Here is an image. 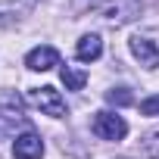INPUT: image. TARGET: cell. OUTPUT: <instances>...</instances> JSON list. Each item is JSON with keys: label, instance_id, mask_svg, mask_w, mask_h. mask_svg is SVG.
<instances>
[{"label": "cell", "instance_id": "obj_8", "mask_svg": "<svg viewBox=\"0 0 159 159\" xmlns=\"http://www.w3.org/2000/svg\"><path fill=\"white\" fill-rule=\"evenodd\" d=\"M106 100L112 106H131L134 103V94H131V88H109L106 91Z\"/></svg>", "mask_w": 159, "mask_h": 159}, {"label": "cell", "instance_id": "obj_6", "mask_svg": "<svg viewBox=\"0 0 159 159\" xmlns=\"http://www.w3.org/2000/svg\"><path fill=\"white\" fill-rule=\"evenodd\" d=\"M100 53H103V41L97 34H84L78 41V47H75V56L81 62H94V59H100Z\"/></svg>", "mask_w": 159, "mask_h": 159}, {"label": "cell", "instance_id": "obj_4", "mask_svg": "<svg viewBox=\"0 0 159 159\" xmlns=\"http://www.w3.org/2000/svg\"><path fill=\"white\" fill-rule=\"evenodd\" d=\"M25 66L31 72H50L53 66H59V53H56V47H34L25 56Z\"/></svg>", "mask_w": 159, "mask_h": 159}, {"label": "cell", "instance_id": "obj_7", "mask_svg": "<svg viewBox=\"0 0 159 159\" xmlns=\"http://www.w3.org/2000/svg\"><path fill=\"white\" fill-rule=\"evenodd\" d=\"M59 78H62V84H66L69 91H81L84 81H88V75L78 72V69H72V66H62V69H59Z\"/></svg>", "mask_w": 159, "mask_h": 159}, {"label": "cell", "instance_id": "obj_9", "mask_svg": "<svg viewBox=\"0 0 159 159\" xmlns=\"http://www.w3.org/2000/svg\"><path fill=\"white\" fill-rule=\"evenodd\" d=\"M140 147H143V153H147L150 159H159V131H150V134H143Z\"/></svg>", "mask_w": 159, "mask_h": 159}, {"label": "cell", "instance_id": "obj_10", "mask_svg": "<svg viewBox=\"0 0 159 159\" xmlns=\"http://www.w3.org/2000/svg\"><path fill=\"white\" fill-rule=\"evenodd\" d=\"M140 112H143V116H159V94H156V97H147V100L140 103Z\"/></svg>", "mask_w": 159, "mask_h": 159}, {"label": "cell", "instance_id": "obj_2", "mask_svg": "<svg viewBox=\"0 0 159 159\" xmlns=\"http://www.w3.org/2000/svg\"><path fill=\"white\" fill-rule=\"evenodd\" d=\"M31 100L41 106V112H47V116H53V119H62V116H66V100H62L59 91L50 88V84L34 88V91H31Z\"/></svg>", "mask_w": 159, "mask_h": 159}, {"label": "cell", "instance_id": "obj_1", "mask_svg": "<svg viewBox=\"0 0 159 159\" xmlns=\"http://www.w3.org/2000/svg\"><path fill=\"white\" fill-rule=\"evenodd\" d=\"M91 128H94V134L103 137V140H122V137L128 134L125 119L116 116V112H97L94 122H91Z\"/></svg>", "mask_w": 159, "mask_h": 159}, {"label": "cell", "instance_id": "obj_5", "mask_svg": "<svg viewBox=\"0 0 159 159\" xmlns=\"http://www.w3.org/2000/svg\"><path fill=\"white\" fill-rule=\"evenodd\" d=\"M131 53L140 59V66L147 69H156L159 66V47L150 41V38H131Z\"/></svg>", "mask_w": 159, "mask_h": 159}, {"label": "cell", "instance_id": "obj_3", "mask_svg": "<svg viewBox=\"0 0 159 159\" xmlns=\"http://www.w3.org/2000/svg\"><path fill=\"white\" fill-rule=\"evenodd\" d=\"M13 156H16V159H41V156H44V140H41L34 131H25V134L16 137Z\"/></svg>", "mask_w": 159, "mask_h": 159}]
</instances>
